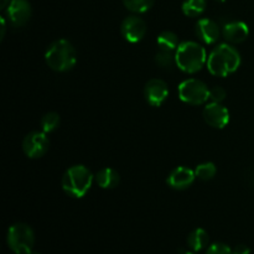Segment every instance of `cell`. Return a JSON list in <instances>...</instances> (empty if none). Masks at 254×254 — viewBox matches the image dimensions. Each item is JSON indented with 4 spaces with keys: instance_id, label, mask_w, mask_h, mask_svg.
<instances>
[{
    "instance_id": "1",
    "label": "cell",
    "mask_w": 254,
    "mask_h": 254,
    "mask_svg": "<svg viewBox=\"0 0 254 254\" xmlns=\"http://www.w3.org/2000/svg\"><path fill=\"white\" fill-rule=\"evenodd\" d=\"M206 66L213 76L227 77L235 73L241 66V55L231 45H217L208 55Z\"/></svg>"
},
{
    "instance_id": "2",
    "label": "cell",
    "mask_w": 254,
    "mask_h": 254,
    "mask_svg": "<svg viewBox=\"0 0 254 254\" xmlns=\"http://www.w3.org/2000/svg\"><path fill=\"white\" fill-rule=\"evenodd\" d=\"M45 61L52 71L67 72L76 66L77 51L68 40H56L47 47Z\"/></svg>"
},
{
    "instance_id": "3",
    "label": "cell",
    "mask_w": 254,
    "mask_h": 254,
    "mask_svg": "<svg viewBox=\"0 0 254 254\" xmlns=\"http://www.w3.org/2000/svg\"><path fill=\"white\" fill-rule=\"evenodd\" d=\"M94 181V175L84 165H73L64 171L61 180L62 190L66 195L81 198L86 195Z\"/></svg>"
},
{
    "instance_id": "4",
    "label": "cell",
    "mask_w": 254,
    "mask_h": 254,
    "mask_svg": "<svg viewBox=\"0 0 254 254\" xmlns=\"http://www.w3.org/2000/svg\"><path fill=\"white\" fill-rule=\"evenodd\" d=\"M176 66L185 73H196L207 64V55L202 45L195 41L180 42L175 51Z\"/></svg>"
},
{
    "instance_id": "5",
    "label": "cell",
    "mask_w": 254,
    "mask_h": 254,
    "mask_svg": "<svg viewBox=\"0 0 254 254\" xmlns=\"http://www.w3.org/2000/svg\"><path fill=\"white\" fill-rule=\"evenodd\" d=\"M6 242L15 254H30L35 245V233L26 223H15L7 230Z\"/></svg>"
},
{
    "instance_id": "6",
    "label": "cell",
    "mask_w": 254,
    "mask_h": 254,
    "mask_svg": "<svg viewBox=\"0 0 254 254\" xmlns=\"http://www.w3.org/2000/svg\"><path fill=\"white\" fill-rule=\"evenodd\" d=\"M179 97L185 103L200 106L210 99V89L200 79L189 78L179 84Z\"/></svg>"
},
{
    "instance_id": "7",
    "label": "cell",
    "mask_w": 254,
    "mask_h": 254,
    "mask_svg": "<svg viewBox=\"0 0 254 254\" xmlns=\"http://www.w3.org/2000/svg\"><path fill=\"white\" fill-rule=\"evenodd\" d=\"M50 140L45 131H31L22 140V150L30 159H39L47 153Z\"/></svg>"
},
{
    "instance_id": "8",
    "label": "cell",
    "mask_w": 254,
    "mask_h": 254,
    "mask_svg": "<svg viewBox=\"0 0 254 254\" xmlns=\"http://www.w3.org/2000/svg\"><path fill=\"white\" fill-rule=\"evenodd\" d=\"M121 32L127 41L136 44L145 36L146 24L141 17L136 16V15H130V16H127L122 22Z\"/></svg>"
},
{
    "instance_id": "9",
    "label": "cell",
    "mask_w": 254,
    "mask_h": 254,
    "mask_svg": "<svg viewBox=\"0 0 254 254\" xmlns=\"http://www.w3.org/2000/svg\"><path fill=\"white\" fill-rule=\"evenodd\" d=\"M203 119L210 127L216 129H223L230 123V112L221 103L211 102L206 104L202 112Z\"/></svg>"
},
{
    "instance_id": "10",
    "label": "cell",
    "mask_w": 254,
    "mask_h": 254,
    "mask_svg": "<svg viewBox=\"0 0 254 254\" xmlns=\"http://www.w3.org/2000/svg\"><path fill=\"white\" fill-rule=\"evenodd\" d=\"M144 97L151 107H160L169 97L168 84L160 78L150 79L144 87Z\"/></svg>"
},
{
    "instance_id": "11",
    "label": "cell",
    "mask_w": 254,
    "mask_h": 254,
    "mask_svg": "<svg viewBox=\"0 0 254 254\" xmlns=\"http://www.w3.org/2000/svg\"><path fill=\"white\" fill-rule=\"evenodd\" d=\"M6 15L15 27H22L31 17V5L27 0H11L6 7Z\"/></svg>"
},
{
    "instance_id": "12",
    "label": "cell",
    "mask_w": 254,
    "mask_h": 254,
    "mask_svg": "<svg viewBox=\"0 0 254 254\" xmlns=\"http://www.w3.org/2000/svg\"><path fill=\"white\" fill-rule=\"evenodd\" d=\"M195 170H191V169L185 168V166H178L169 174L168 179H166V184L169 185V188L181 191L190 188L193 181H195Z\"/></svg>"
},
{
    "instance_id": "13",
    "label": "cell",
    "mask_w": 254,
    "mask_h": 254,
    "mask_svg": "<svg viewBox=\"0 0 254 254\" xmlns=\"http://www.w3.org/2000/svg\"><path fill=\"white\" fill-rule=\"evenodd\" d=\"M195 34L203 44L211 45L217 41L221 32L220 27L213 20L205 17V19H200L196 22Z\"/></svg>"
},
{
    "instance_id": "14",
    "label": "cell",
    "mask_w": 254,
    "mask_h": 254,
    "mask_svg": "<svg viewBox=\"0 0 254 254\" xmlns=\"http://www.w3.org/2000/svg\"><path fill=\"white\" fill-rule=\"evenodd\" d=\"M223 37L231 44H241L245 41L250 35L248 25L243 21L228 22L223 27Z\"/></svg>"
},
{
    "instance_id": "15",
    "label": "cell",
    "mask_w": 254,
    "mask_h": 254,
    "mask_svg": "<svg viewBox=\"0 0 254 254\" xmlns=\"http://www.w3.org/2000/svg\"><path fill=\"white\" fill-rule=\"evenodd\" d=\"M94 181L101 189L109 190V189H114L119 185L121 176H119L118 171L114 169L104 168L94 175Z\"/></svg>"
},
{
    "instance_id": "16",
    "label": "cell",
    "mask_w": 254,
    "mask_h": 254,
    "mask_svg": "<svg viewBox=\"0 0 254 254\" xmlns=\"http://www.w3.org/2000/svg\"><path fill=\"white\" fill-rule=\"evenodd\" d=\"M208 242H210V236L203 228H196L188 237L189 248L193 252L205 250L208 246Z\"/></svg>"
},
{
    "instance_id": "17",
    "label": "cell",
    "mask_w": 254,
    "mask_h": 254,
    "mask_svg": "<svg viewBox=\"0 0 254 254\" xmlns=\"http://www.w3.org/2000/svg\"><path fill=\"white\" fill-rule=\"evenodd\" d=\"M156 44H158L159 49L163 50V51L175 52L180 42H179V37L175 32L164 31L156 39Z\"/></svg>"
},
{
    "instance_id": "18",
    "label": "cell",
    "mask_w": 254,
    "mask_h": 254,
    "mask_svg": "<svg viewBox=\"0 0 254 254\" xmlns=\"http://www.w3.org/2000/svg\"><path fill=\"white\" fill-rule=\"evenodd\" d=\"M206 9V0H185L183 12L189 17L200 16Z\"/></svg>"
},
{
    "instance_id": "19",
    "label": "cell",
    "mask_w": 254,
    "mask_h": 254,
    "mask_svg": "<svg viewBox=\"0 0 254 254\" xmlns=\"http://www.w3.org/2000/svg\"><path fill=\"white\" fill-rule=\"evenodd\" d=\"M60 123H61V118H60V114H57L56 112H49L40 121V126H41L42 131H45V133H52V131L56 130L59 128Z\"/></svg>"
},
{
    "instance_id": "20",
    "label": "cell",
    "mask_w": 254,
    "mask_h": 254,
    "mask_svg": "<svg viewBox=\"0 0 254 254\" xmlns=\"http://www.w3.org/2000/svg\"><path fill=\"white\" fill-rule=\"evenodd\" d=\"M155 0H123V4L129 11L143 14L153 7Z\"/></svg>"
},
{
    "instance_id": "21",
    "label": "cell",
    "mask_w": 254,
    "mask_h": 254,
    "mask_svg": "<svg viewBox=\"0 0 254 254\" xmlns=\"http://www.w3.org/2000/svg\"><path fill=\"white\" fill-rule=\"evenodd\" d=\"M216 173H217V168H216L215 164L211 163V161L200 164V165L196 166L195 169L196 178H198L200 180L203 181L212 180V179L215 178Z\"/></svg>"
},
{
    "instance_id": "22",
    "label": "cell",
    "mask_w": 254,
    "mask_h": 254,
    "mask_svg": "<svg viewBox=\"0 0 254 254\" xmlns=\"http://www.w3.org/2000/svg\"><path fill=\"white\" fill-rule=\"evenodd\" d=\"M155 64L159 67H161V68H173L174 66H176L175 54L170 51H163V50H160V52H158L155 56Z\"/></svg>"
},
{
    "instance_id": "23",
    "label": "cell",
    "mask_w": 254,
    "mask_h": 254,
    "mask_svg": "<svg viewBox=\"0 0 254 254\" xmlns=\"http://www.w3.org/2000/svg\"><path fill=\"white\" fill-rule=\"evenodd\" d=\"M206 254H233V250H231L225 243H213L206 251Z\"/></svg>"
},
{
    "instance_id": "24",
    "label": "cell",
    "mask_w": 254,
    "mask_h": 254,
    "mask_svg": "<svg viewBox=\"0 0 254 254\" xmlns=\"http://www.w3.org/2000/svg\"><path fill=\"white\" fill-rule=\"evenodd\" d=\"M226 98V91L222 87H213V88L210 89V99L212 102H216V103H221L222 101H225Z\"/></svg>"
},
{
    "instance_id": "25",
    "label": "cell",
    "mask_w": 254,
    "mask_h": 254,
    "mask_svg": "<svg viewBox=\"0 0 254 254\" xmlns=\"http://www.w3.org/2000/svg\"><path fill=\"white\" fill-rule=\"evenodd\" d=\"M251 250L246 245H237L233 248V254H250Z\"/></svg>"
},
{
    "instance_id": "26",
    "label": "cell",
    "mask_w": 254,
    "mask_h": 254,
    "mask_svg": "<svg viewBox=\"0 0 254 254\" xmlns=\"http://www.w3.org/2000/svg\"><path fill=\"white\" fill-rule=\"evenodd\" d=\"M0 22H1V34H0V39L2 40L5 36V31H6V24H5L4 17H1V19H0Z\"/></svg>"
},
{
    "instance_id": "27",
    "label": "cell",
    "mask_w": 254,
    "mask_h": 254,
    "mask_svg": "<svg viewBox=\"0 0 254 254\" xmlns=\"http://www.w3.org/2000/svg\"><path fill=\"white\" fill-rule=\"evenodd\" d=\"M10 1H11V0H1V2H0V6H1V9L7 7V5L10 4Z\"/></svg>"
},
{
    "instance_id": "28",
    "label": "cell",
    "mask_w": 254,
    "mask_h": 254,
    "mask_svg": "<svg viewBox=\"0 0 254 254\" xmlns=\"http://www.w3.org/2000/svg\"><path fill=\"white\" fill-rule=\"evenodd\" d=\"M184 254H196L195 252H186V253H184Z\"/></svg>"
},
{
    "instance_id": "29",
    "label": "cell",
    "mask_w": 254,
    "mask_h": 254,
    "mask_svg": "<svg viewBox=\"0 0 254 254\" xmlns=\"http://www.w3.org/2000/svg\"><path fill=\"white\" fill-rule=\"evenodd\" d=\"M30 254H40V253H34V252H31Z\"/></svg>"
}]
</instances>
